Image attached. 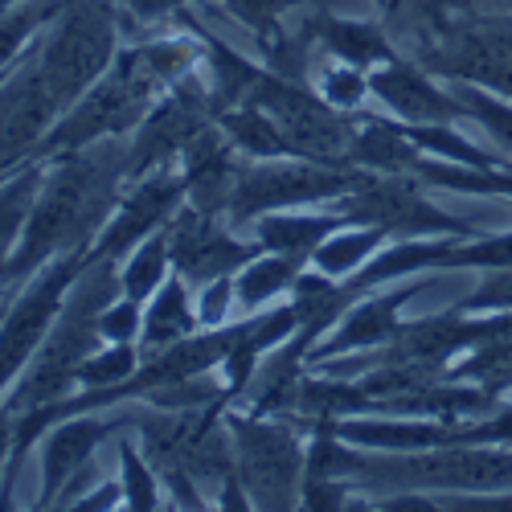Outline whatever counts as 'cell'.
I'll list each match as a JSON object with an SVG mask.
<instances>
[{
	"label": "cell",
	"mask_w": 512,
	"mask_h": 512,
	"mask_svg": "<svg viewBox=\"0 0 512 512\" xmlns=\"http://www.w3.org/2000/svg\"><path fill=\"white\" fill-rule=\"evenodd\" d=\"M140 332H144V304L119 291V300H111L99 316L103 345H140Z\"/></svg>",
	"instance_id": "obj_20"
},
{
	"label": "cell",
	"mask_w": 512,
	"mask_h": 512,
	"mask_svg": "<svg viewBox=\"0 0 512 512\" xmlns=\"http://www.w3.org/2000/svg\"><path fill=\"white\" fill-rule=\"evenodd\" d=\"M50 177H41L17 250L0 267V287L37 275L58 254H87L111 213L119 205V189L127 181V144L103 140L66 156L46 160Z\"/></svg>",
	"instance_id": "obj_1"
},
{
	"label": "cell",
	"mask_w": 512,
	"mask_h": 512,
	"mask_svg": "<svg viewBox=\"0 0 512 512\" xmlns=\"http://www.w3.org/2000/svg\"><path fill=\"white\" fill-rule=\"evenodd\" d=\"M320 41L340 58V62H353V66H369V62H386L390 58V46L373 25H361V21H332L324 17L320 25Z\"/></svg>",
	"instance_id": "obj_15"
},
{
	"label": "cell",
	"mask_w": 512,
	"mask_h": 512,
	"mask_svg": "<svg viewBox=\"0 0 512 512\" xmlns=\"http://www.w3.org/2000/svg\"><path fill=\"white\" fill-rule=\"evenodd\" d=\"M119 455H123V504L144 508V512L156 508L160 492H156V480H152L148 455H140L132 443H119Z\"/></svg>",
	"instance_id": "obj_22"
},
{
	"label": "cell",
	"mask_w": 512,
	"mask_h": 512,
	"mask_svg": "<svg viewBox=\"0 0 512 512\" xmlns=\"http://www.w3.org/2000/svg\"><path fill=\"white\" fill-rule=\"evenodd\" d=\"M406 300L402 295H386V300H369L361 304L349 324L332 336V345H324V353H340V349H361V345H377V340H386L394 332V308Z\"/></svg>",
	"instance_id": "obj_17"
},
{
	"label": "cell",
	"mask_w": 512,
	"mask_h": 512,
	"mask_svg": "<svg viewBox=\"0 0 512 512\" xmlns=\"http://www.w3.org/2000/svg\"><path fill=\"white\" fill-rule=\"evenodd\" d=\"M381 234L386 230H377V226H369V230H349V234H336V238H324L320 246H316V267L324 271V275H349L361 259H369L373 254V246L381 242Z\"/></svg>",
	"instance_id": "obj_19"
},
{
	"label": "cell",
	"mask_w": 512,
	"mask_h": 512,
	"mask_svg": "<svg viewBox=\"0 0 512 512\" xmlns=\"http://www.w3.org/2000/svg\"><path fill=\"white\" fill-rule=\"evenodd\" d=\"M295 283V259L287 254H275V259H259V263H246L242 275H234V300L238 308H259L267 300H275L279 291H287Z\"/></svg>",
	"instance_id": "obj_16"
},
{
	"label": "cell",
	"mask_w": 512,
	"mask_h": 512,
	"mask_svg": "<svg viewBox=\"0 0 512 512\" xmlns=\"http://www.w3.org/2000/svg\"><path fill=\"white\" fill-rule=\"evenodd\" d=\"M357 181L361 177H340L312 164H250V168H238L226 209L238 222H246L263 209H287V205L324 201L332 193L357 189Z\"/></svg>",
	"instance_id": "obj_6"
},
{
	"label": "cell",
	"mask_w": 512,
	"mask_h": 512,
	"mask_svg": "<svg viewBox=\"0 0 512 512\" xmlns=\"http://www.w3.org/2000/svg\"><path fill=\"white\" fill-rule=\"evenodd\" d=\"M140 345H107V349H95L78 369V381L87 390H115V386H127L140 369Z\"/></svg>",
	"instance_id": "obj_18"
},
{
	"label": "cell",
	"mask_w": 512,
	"mask_h": 512,
	"mask_svg": "<svg viewBox=\"0 0 512 512\" xmlns=\"http://www.w3.org/2000/svg\"><path fill=\"white\" fill-rule=\"evenodd\" d=\"M13 5H21V0H0V9H13Z\"/></svg>",
	"instance_id": "obj_28"
},
{
	"label": "cell",
	"mask_w": 512,
	"mask_h": 512,
	"mask_svg": "<svg viewBox=\"0 0 512 512\" xmlns=\"http://www.w3.org/2000/svg\"><path fill=\"white\" fill-rule=\"evenodd\" d=\"M168 267H173V254H168V238L160 230V234L144 238L140 246H132L123 254V267H119L123 295H132V300L148 304L152 295L160 291V283L168 279Z\"/></svg>",
	"instance_id": "obj_14"
},
{
	"label": "cell",
	"mask_w": 512,
	"mask_h": 512,
	"mask_svg": "<svg viewBox=\"0 0 512 512\" xmlns=\"http://www.w3.org/2000/svg\"><path fill=\"white\" fill-rule=\"evenodd\" d=\"M17 435V414L0 402V480H5V467H9V439Z\"/></svg>",
	"instance_id": "obj_27"
},
{
	"label": "cell",
	"mask_w": 512,
	"mask_h": 512,
	"mask_svg": "<svg viewBox=\"0 0 512 512\" xmlns=\"http://www.w3.org/2000/svg\"><path fill=\"white\" fill-rule=\"evenodd\" d=\"M336 230V218H312V213H271L259 222V238L267 250H279L287 259H308L316 246Z\"/></svg>",
	"instance_id": "obj_12"
},
{
	"label": "cell",
	"mask_w": 512,
	"mask_h": 512,
	"mask_svg": "<svg viewBox=\"0 0 512 512\" xmlns=\"http://www.w3.org/2000/svg\"><path fill=\"white\" fill-rule=\"evenodd\" d=\"M197 304L189 300V283L177 275V279H164L160 291L148 300L144 308V332H140V349H168L177 340L193 336L197 328Z\"/></svg>",
	"instance_id": "obj_11"
},
{
	"label": "cell",
	"mask_w": 512,
	"mask_h": 512,
	"mask_svg": "<svg viewBox=\"0 0 512 512\" xmlns=\"http://www.w3.org/2000/svg\"><path fill=\"white\" fill-rule=\"evenodd\" d=\"M467 107H472V115H480L500 140L512 144V111H504L500 103H492V99H484V95H476V91H467Z\"/></svg>",
	"instance_id": "obj_25"
},
{
	"label": "cell",
	"mask_w": 512,
	"mask_h": 512,
	"mask_svg": "<svg viewBox=\"0 0 512 512\" xmlns=\"http://www.w3.org/2000/svg\"><path fill=\"white\" fill-rule=\"evenodd\" d=\"M234 447H238L242 492L263 508H291L295 484H300V467H304L295 435L275 422L242 418L234 422Z\"/></svg>",
	"instance_id": "obj_4"
},
{
	"label": "cell",
	"mask_w": 512,
	"mask_h": 512,
	"mask_svg": "<svg viewBox=\"0 0 512 512\" xmlns=\"http://www.w3.org/2000/svg\"><path fill=\"white\" fill-rule=\"evenodd\" d=\"M185 5H193V0H123V9L132 21H160V17L185 13Z\"/></svg>",
	"instance_id": "obj_26"
},
{
	"label": "cell",
	"mask_w": 512,
	"mask_h": 512,
	"mask_svg": "<svg viewBox=\"0 0 512 512\" xmlns=\"http://www.w3.org/2000/svg\"><path fill=\"white\" fill-rule=\"evenodd\" d=\"M369 91L394 115H402L410 123H439V119H451L459 111L447 95H439L431 87V78H422L418 70H410L402 62H390L386 70H377L369 78Z\"/></svg>",
	"instance_id": "obj_10"
},
{
	"label": "cell",
	"mask_w": 512,
	"mask_h": 512,
	"mask_svg": "<svg viewBox=\"0 0 512 512\" xmlns=\"http://www.w3.org/2000/svg\"><path fill=\"white\" fill-rule=\"evenodd\" d=\"M230 308H238L234 300V279L230 275H218V279H209L201 283V295H197V320L205 328H222Z\"/></svg>",
	"instance_id": "obj_24"
},
{
	"label": "cell",
	"mask_w": 512,
	"mask_h": 512,
	"mask_svg": "<svg viewBox=\"0 0 512 512\" xmlns=\"http://www.w3.org/2000/svg\"><path fill=\"white\" fill-rule=\"evenodd\" d=\"M164 238H168V254H173V275H181L185 283H209L218 275H230L242 263H250L254 254V246L234 242L201 205H181L168 218Z\"/></svg>",
	"instance_id": "obj_7"
},
{
	"label": "cell",
	"mask_w": 512,
	"mask_h": 512,
	"mask_svg": "<svg viewBox=\"0 0 512 512\" xmlns=\"http://www.w3.org/2000/svg\"><path fill=\"white\" fill-rule=\"evenodd\" d=\"M390 467L394 472H381V480L459 484V488H484V484L512 480V459H500V455H435V459H402Z\"/></svg>",
	"instance_id": "obj_9"
},
{
	"label": "cell",
	"mask_w": 512,
	"mask_h": 512,
	"mask_svg": "<svg viewBox=\"0 0 512 512\" xmlns=\"http://www.w3.org/2000/svg\"><path fill=\"white\" fill-rule=\"evenodd\" d=\"M119 54L115 0H66L50 37L37 41V74L46 95L66 115Z\"/></svg>",
	"instance_id": "obj_2"
},
{
	"label": "cell",
	"mask_w": 512,
	"mask_h": 512,
	"mask_svg": "<svg viewBox=\"0 0 512 512\" xmlns=\"http://www.w3.org/2000/svg\"><path fill=\"white\" fill-rule=\"evenodd\" d=\"M82 267H87V254H78V250L58 254L54 263H46L29 279V287L17 295L13 312L0 320V394H5L37 357L41 340L50 336V328L66 304V291L74 287Z\"/></svg>",
	"instance_id": "obj_3"
},
{
	"label": "cell",
	"mask_w": 512,
	"mask_h": 512,
	"mask_svg": "<svg viewBox=\"0 0 512 512\" xmlns=\"http://www.w3.org/2000/svg\"><path fill=\"white\" fill-rule=\"evenodd\" d=\"M119 431V422L99 418L95 410H82V414H66L58 426H50L46 435V451H41V504H54L78 472H87V463L95 455V447Z\"/></svg>",
	"instance_id": "obj_8"
},
{
	"label": "cell",
	"mask_w": 512,
	"mask_h": 512,
	"mask_svg": "<svg viewBox=\"0 0 512 512\" xmlns=\"http://www.w3.org/2000/svg\"><path fill=\"white\" fill-rule=\"evenodd\" d=\"M0 291H5V287H0Z\"/></svg>",
	"instance_id": "obj_29"
},
{
	"label": "cell",
	"mask_w": 512,
	"mask_h": 512,
	"mask_svg": "<svg viewBox=\"0 0 512 512\" xmlns=\"http://www.w3.org/2000/svg\"><path fill=\"white\" fill-rule=\"evenodd\" d=\"M62 5L66 0H21L13 9H0V78L29 50L33 33H41V25H50L62 13Z\"/></svg>",
	"instance_id": "obj_13"
},
{
	"label": "cell",
	"mask_w": 512,
	"mask_h": 512,
	"mask_svg": "<svg viewBox=\"0 0 512 512\" xmlns=\"http://www.w3.org/2000/svg\"><path fill=\"white\" fill-rule=\"evenodd\" d=\"M222 5L259 37H271L279 25V13H287L291 5H304V0H222Z\"/></svg>",
	"instance_id": "obj_23"
},
{
	"label": "cell",
	"mask_w": 512,
	"mask_h": 512,
	"mask_svg": "<svg viewBox=\"0 0 512 512\" xmlns=\"http://www.w3.org/2000/svg\"><path fill=\"white\" fill-rule=\"evenodd\" d=\"M185 193H189L185 189V177L173 173V164L152 168V173L136 177L132 189L119 197L111 222L103 226V234L95 238V246L87 250V263H95V259L119 263L132 246H140L144 238L160 234L168 226V218L181 209V197Z\"/></svg>",
	"instance_id": "obj_5"
},
{
	"label": "cell",
	"mask_w": 512,
	"mask_h": 512,
	"mask_svg": "<svg viewBox=\"0 0 512 512\" xmlns=\"http://www.w3.org/2000/svg\"><path fill=\"white\" fill-rule=\"evenodd\" d=\"M320 95H324L328 107L353 111L369 95V78H361L353 62L349 66L345 62H328V66H320Z\"/></svg>",
	"instance_id": "obj_21"
}]
</instances>
